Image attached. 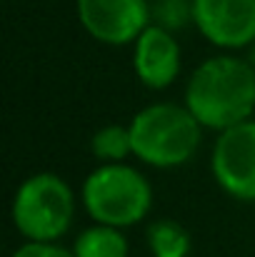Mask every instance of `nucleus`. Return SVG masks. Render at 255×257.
Instances as JSON below:
<instances>
[{"mask_svg":"<svg viewBox=\"0 0 255 257\" xmlns=\"http://www.w3.org/2000/svg\"><path fill=\"white\" fill-rule=\"evenodd\" d=\"M193 23L215 48H250L255 43V0H193Z\"/></svg>","mask_w":255,"mask_h":257,"instance_id":"7","label":"nucleus"},{"mask_svg":"<svg viewBox=\"0 0 255 257\" xmlns=\"http://www.w3.org/2000/svg\"><path fill=\"white\" fill-rule=\"evenodd\" d=\"M85 212L113 227L138 225L153 207V187L145 175L125 163H105L90 172L83 182Z\"/></svg>","mask_w":255,"mask_h":257,"instance_id":"3","label":"nucleus"},{"mask_svg":"<svg viewBox=\"0 0 255 257\" xmlns=\"http://www.w3.org/2000/svg\"><path fill=\"white\" fill-rule=\"evenodd\" d=\"M210 170L215 182L235 200L255 202V120L223 130L213 145Z\"/></svg>","mask_w":255,"mask_h":257,"instance_id":"5","label":"nucleus"},{"mask_svg":"<svg viewBox=\"0 0 255 257\" xmlns=\"http://www.w3.org/2000/svg\"><path fill=\"white\" fill-rule=\"evenodd\" d=\"M248 60H250V63H253V65H255V43H253V45H250V53H248Z\"/></svg>","mask_w":255,"mask_h":257,"instance_id":"14","label":"nucleus"},{"mask_svg":"<svg viewBox=\"0 0 255 257\" xmlns=\"http://www.w3.org/2000/svg\"><path fill=\"white\" fill-rule=\"evenodd\" d=\"M133 155L150 168H180L190 163L203 140L198 117L175 102H155L130 120Z\"/></svg>","mask_w":255,"mask_h":257,"instance_id":"2","label":"nucleus"},{"mask_svg":"<svg viewBox=\"0 0 255 257\" xmlns=\"http://www.w3.org/2000/svg\"><path fill=\"white\" fill-rule=\"evenodd\" d=\"M185 107L208 130H228L255 112V65L235 55H215L200 63L188 85Z\"/></svg>","mask_w":255,"mask_h":257,"instance_id":"1","label":"nucleus"},{"mask_svg":"<svg viewBox=\"0 0 255 257\" xmlns=\"http://www.w3.org/2000/svg\"><path fill=\"white\" fill-rule=\"evenodd\" d=\"M90 153L105 163H125V158L133 155V138H130V125H105L95 130L90 138Z\"/></svg>","mask_w":255,"mask_h":257,"instance_id":"10","label":"nucleus"},{"mask_svg":"<svg viewBox=\"0 0 255 257\" xmlns=\"http://www.w3.org/2000/svg\"><path fill=\"white\" fill-rule=\"evenodd\" d=\"M150 23L165 30H178L193 23V0H155L150 5Z\"/></svg>","mask_w":255,"mask_h":257,"instance_id":"12","label":"nucleus"},{"mask_svg":"<svg viewBox=\"0 0 255 257\" xmlns=\"http://www.w3.org/2000/svg\"><path fill=\"white\" fill-rule=\"evenodd\" d=\"M148 247L153 257H188L190 235L173 220H155L148 227Z\"/></svg>","mask_w":255,"mask_h":257,"instance_id":"11","label":"nucleus"},{"mask_svg":"<svg viewBox=\"0 0 255 257\" xmlns=\"http://www.w3.org/2000/svg\"><path fill=\"white\" fill-rule=\"evenodd\" d=\"M73 252L75 257H128L130 245L120 227L95 222L93 227L80 232L73 245Z\"/></svg>","mask_w":255,"mask_h":257,"instance_id":"9","label":"nucleus"},{"mask_svg":"<svg viewBox=\"0 0 255 257\" xmlns=\"http://www.w3.org/2000/svg\"><path fill=\"white\" fill-rule=\"evenodd\" d=\"M75 195L55 172H35L20 182L10 217L15 230L30 242H58L73 225Z\"/></svg>","mask_w":255,"mask_h":257,"instance_id":"4","label":"nucleus"},{"mask_svg":"<svg viewBox=\"0 0 255 257\" xmlns=\"http://www.w3.org/2000/svg\"><path fill=\"white\" fill-rule=\"evenodd\" d=\"M10 257H75V252L65 250L58 242H30V240H25V245H20Z\"/></svg>","mask_w":255,"mask_h":257,"instance_id":"13","label":"nucleus"},{"mask_svg":"<svg viewBox=\"0 0 255 257\" xmlns=\"http://www.w3.org/2000/svg\"><path fill=\"white\" fill-rule=\"evenodd\" d=\"M133 45V70L143 85L150 90H165L175 83L183 65V53L170 30L150 23Z\"/></svg>","mask_w":255,"mask_h":257,"instance_id":"8","label":"nucleus"},{"mask_svg":"<svg viewBox=\"0 0 255 257\" xmlns=\"http://www.w3.org/2000/svg\"><path fill=\"white\" fill-rule=\"evenodd\" d=\"M78 20L90 38L105 45H128L150 25L148 0H75Z\"/></svg>","mask_w":255,"mask_h":257,"instance_id":"6","label":"nucleus"}]
</instances>
